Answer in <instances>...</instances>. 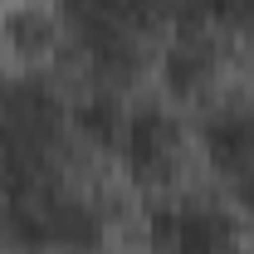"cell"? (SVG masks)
<instances>
[{
	"label": "cell",
	"mask_w": 254,
	"mask_h": 254,
	"mask_svg": "<svg viewBox=\"0 0 254 254\" xmlns=\"http://www.w3.org/2000/svg\"><path fill=\"white\" fill-rule=\"evenodd\" d=\"M59 10L103 78H132L137 30H147L161 10H171V0H59Z\"/></svg>",
	"instance_id": "6da1fadb"
},
{
	"label": "cell",
	"mask_w": 254,
	"mask_h": 254,
	"mask_svg": "<svg viewBox=\"0 0 254 254\" xmlns=\"http://www.w3.org/2000/svg\"><path fill=\"white\" fill-rule=\"evenodd\" d=\"M147 240L157 254H235V220L220 205H152Z\"/></svg>",
	"instance_id": "7a4b0ae2"
},
{
	"label": "cell",
	"mask_w": 254,
	"mask_h": 254,
	"mask_svg": "<svg viewBox=\"0 0 254 254\" xmlns=\"http://www.w3.org/2000/svg\"><path fill=\"white\" fill-rule=\"evenodd\" d=\"M118 152H123L132 181L161 186V181H171L176 157H181V127H176L171 113H161V108H137L127 118V127H123Z\"/></svg>",
	"instance_id": "3957f363"
},
{
	"label": "cell",
	"mask_w": 254,
	"mask_h": 254,
	"mask_svg": "<svg viewBox=\"0 0 254 254\" xmlns=\"http://www.w3.org/2000/svg\"><path fill=\"white\" fill-rule=\"evenodd\" d=\"M205 157L230 181L235 205L254 215V108H225L205 123Z\"/></svg>",
	"instance_id": "277c9868"
},
{
	"label": "cell",
	"mask_w": 254,
	"mask_h": 254,
	"mask_svg": "<svg viewBox=\"0 0 254 254\" xmlns=\"http://www.w3.org/2000/svg\"><path fill=\"white\" fill-rule=\"evenodd\" d=\"M215 64H220V54H215V44L205 39V30H186L166 49L161 78H166V88L176 98H190V93H200V88L215 78Z\"/></svg>",
	"instance_id": "5b68a950"
},
{
	"label": "cell",
	"mask_w": 254,
	"mask_h": 254,
	"mask_svg": "<svg viewBox=\"0 0 254 254\" xmlns=\"http://www.w3.org/2000/svg\"><path fill=\"white\" fill-rule=\"evenodd\" d=\"M73 123H78V132H83L88 142L118 147V142H123V127H127V113H123V103L113 93H88L73 108Z\"/></svg>",
	"instance_id": "8992f818"
},
{
	"label": "cell",
	"mask_w": 254,
	"mask_h": 254,
	"mask_svg": "<svg viewBox=\"0 0 254 254\" xmlns=\"http://www.w3.org/2000/svg\"><path fill=\"white\" fill-rule=\"evenodd\" d=\"M5 39H10V49H20V54H44V49L54 44V20H49L39 5H20V10L5 15Z\"/></svg>",
	"instance_id": "52a82bcc"
},
{
	"label": "cell",
	"mask_w": 254,
	"mask_h": 254,
	"mask_svg": "<svg viewBox=\"0 0 254 254\" xmlns=\"http://www.w3.org/2000/svg\"><path fill=\"white\" fill-rule=\"evenodd\" d=\"M0 93H5V83H0Z\"/></svg>",
	"instance_id": "ba28073f"
}]
</instances>
